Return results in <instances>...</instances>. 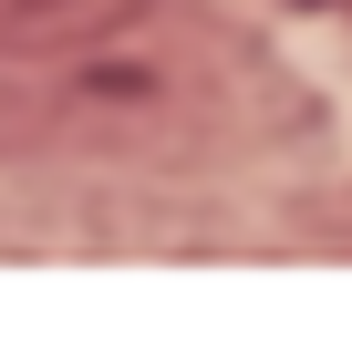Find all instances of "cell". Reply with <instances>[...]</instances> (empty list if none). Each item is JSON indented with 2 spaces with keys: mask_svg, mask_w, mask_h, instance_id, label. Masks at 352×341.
Wrapping results in <instances>:
<instances>
[{
  "mask_svg": "<svg viewBox=\"0 0 352 341\" xmlns=\"http://www.w3.org/2000/svg\"><path fill=\"white\" fill-rule=\"evenodd\" d=\"M145 21V0H0V62H73Z\"/></svg>",
  "mask_w": 352,
  "mask_h": 341,
  "instance_id": "1",
  "label": "cell"
}]
</instances>
